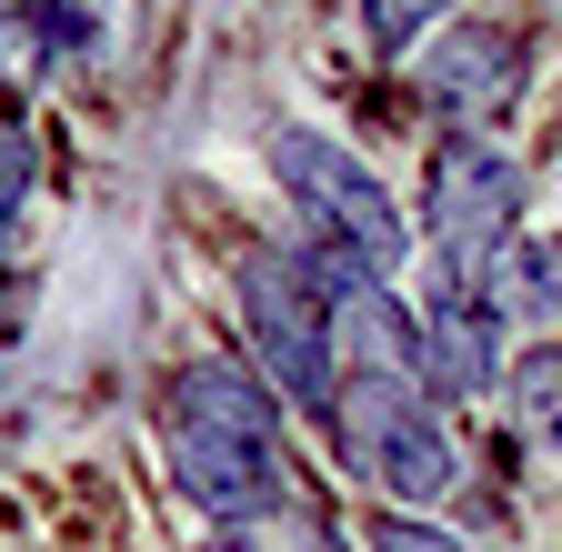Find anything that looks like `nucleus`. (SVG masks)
<instances>
[{
	"label": "nucleus",
	"mask_w": 562,
	"mask_h": 552,
	"mask_svg": "<svg viewBox=\"0 0 562 552\" xmlns=\"http://www.w3.org/2000/svg\"><path fill=\"white\" fill-rule=\"evenodd\" d=\"M362 542H372V552H472V542H452V532H432V522H402V512H382Z\"/></svg>",
	"instance_id": "9b49d317"
},
{
	"label": "nucleus",
	"mask_w": 562,
	"mask_h": 552,
	"mask_svg": "<svg viewBox=\"0 0 562 552\" xmlns=\"http://www.w3.org/2000/svg\"><path fill=\"white\" fill-rule=\"evenodd\" d=\"M503 402L532 442H562V341H522L503 362Z\"/></svg>",
	"instance_id": "6e6552de"
},
{
	"label": "nucleus",
	"mask_w": 562,
	"mask_h": 552,
	"mask_svg": "<svg viewBox=\"0 0 562 552\" xmlns=\"http://www.w3.org/2000/svg\"><path fill=\"white\" fill-rule=\"evenodd\" d=\"M522 31L503 21H442V41L422 50V101H432L452 131H482V121H503L522 101Z\"/></svg>",
	"instance_id": "39448f33"
},
{
	"label": "nucleus",
	"mask_w": 562,
	"mask_h": 552,
	"mask_svg": "<svg viewBox=\"0 0 562 552\" xmlns=\"http://www.w3.org/2000/svg\"><path fill=\"white\" fill-rule=\"evenodd\" d=\"M412 382L432 402H482L503 382V352H492V302L472 292H432V312L412 322Z\"/></svg>",
	"instance_id": "423d86ee"
},
{
	"label": "nucleus",
	"mask_w": 562,
	"mask_h": 552,
	"mask_svg": "<svg viewBox=\"0 0 562 552\" xmlns=\"http://www.w3.org/2000/svg\"><path fill=\"white\" fill-rule=\"evenodd\" d=\"M271 171H281V191L302 201V222L322 232V251H341L351 271H372V282H392L402 271V212H392V191L351 161L341 142H322V131H281L271 142Z\"/></svg>",
	"instance_id": "f03ea898"
},
{
	"label": "nucleus",
	"mask_w": 562,
	"mask_h": 552,
	"mask_svg": "<svg viewBox=\"0 0 562 552\" xmlns=\"http://www.w3.org/2000/svg\"><path fill=\"white\" fill-rule=\"evenodd\" d=\"M442 11H462V0H362V41L372 50H412V41H432Z\"/></svg>",
	"instance_id": "1a4fd4ad"
},
{
	"label": "nucleus",
	"mask_w": 562,
	"mask_h": 552,
	"mask_svg": "<svg viewBox=\"0 0 562 552\" xmlns=\"http://www.w3.org/2000/svg\"><path fill=\"white\" fill-rule=\"evenodd\" d=\"M492 312H522V322L562 312V232H532L492 261Z\"/></svg>",
	"instance_id": "0eeeda50"
},
{
	"label": "nucleus",
	"mask_w": 562,
	"mask_h": 552,
	"mask_svg": "<svg viewBox=\"0 0 562 552\" xmlns=\"http://www.w3.org/2000/svg\"><path fill=\"white\" fill-rule=\"evenodd\" d=\"M171 472H181V493L241 532V522H281L302 503V472H292V442H251V432H211V423H181L171 412Z\"/></svg>",
	"instance_id": "20e7f679"
},
{
	"label": "nucleus",
	"mask_w": 562,
	"mask_h": 552,
	"mask_svg": "<svg viewBox=\"0 0 562 552\" xmlns=\"http://www.w3.org/2000/svg\"><path fill=\"white\" fill-rule=\"evenodd\" d=\"M31 181H41V142H31L11 111H0V232H11V212L31 201Z\"/></svg>",
	"instance_id": "9d476101"
},
{
	"label": "nucleus",
	"mask_w": 562,
	"mask_h": 552,
	"mask_svg": "<svg viewBox=\"0 0 562 552\" xmlns=\"http://www.w3.org/2000/svg\"><path fill=\"white\" fill-rule=\"evenodd\" d=\"M241 331H251V362L271 372L281 402H302V412L341 402V352H331V322H322L302 251H251L241 261Z\"/></svg>",
	"instance_id": "7ed1b4c3"
},
{
	"label": "nucleus",
	"mask_w": 562,
	"mask_h": 552,
	"mask_svg": "<svg viewBox=\"0 0 562 552\" xmlns=\"http://www.w3.org/2000/svg\"><path fill=\"white\" fill-rule=\"evenodd\" d=\"M331 412H341V452L351 472H372V493H402V503L462 493V442L412 372H341Z\"/></svg>",
	"instance_id": "f257e3e1"
}]
</instances>
